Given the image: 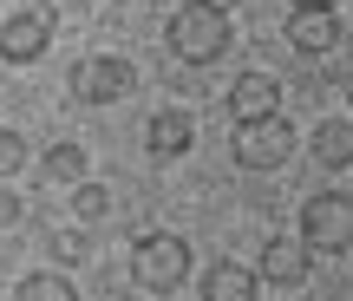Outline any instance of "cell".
Listing matches in <instances>:
<instances>
[{"instance_id":"6da1fadb","label":"cell","mask_w":353,"mask_h":301,"mask_svg":"<svg viewBox=\"0 0 353 301\" xmlns=\"http://www.w3.org/2000/svg\"><path fill=\"white\" fill-rule=\"evenodd\" d=\"M52 33H59V7L52 0H0V59L7 66L46 59Z\"/></svg>"},{"instance_id":"7a4b0ae2","label":"cell","mask_w":353,"mask_h":301,"mask_svg":"<svg viewBox=\"0 0 353 301\" xmlns=\"http://www.w3.org/2000/svg\"><path fill=\"white\" fill-rule=\"evenodd\" d=\"M170 52L190 66H210L229 52V0H190L170 13Z\"/></svg>"},{"instance_id":"3957f363","label":"cell","mask_w":353,"mask_h":301,"mask_svg":"<svg viewBox=\"0 0 353 301\" xmlns=\"http://www.w3.org/2000/svg\"><path fill=\"white\" fill-rule=\"evenodd\" d=\"M131 275H138V289H151V295L183 289V275H190V242L170 236V229H144V236L131 242Z\"/></svg>"},{"instance_id":"277c9868","label":"cell","mask_w":353,"mask_h":301,"mask_svg":"<svg viewBox=\"0 0 353 301\" xmlns=\"http://www.w3.org/2000/svg\"><path fill=\"white\" fill-rule=\"evenodd\" d=\"M72 99L79 105H118V99H131L138 92V66L131 59H118V52H85V59L72 66Z\"/></svg>"},{"instance_id":"5b68a950","label":"cell","mask_w":353,"mask_h":301,"mask_svg":"<svg viewBox=\"0 0 353 301\" xmlns=\"http://www.w3.org/2000/svg\"><path fill=\"white\" fill-rule=\"evenodd\" d=\"M236 164L242 171H281V164H288V150H294V125L288 118H249V125H236Z\"/></svg>"},{"instance_id":"8992f818","label":"cell","mask_w":353,"mask_h":301,"mask_svg":"<svg viewBox=\"0 0 353 301\" xmlns=\"http://www.w3.org/2000/svg\"><path fill=\"white\" fill-rule=\"evenodd\" d=\"M301 242L307 249H353V197L321 190L301 203Z\"/></svg>"},{"instance_id":"52a82bcc","label":"cell","mask_w":353,"mask_h":301,"mask_svg":"<svg viewBox=\"0 0 353 301\" xmlns=\"http://www.w3.org/2000/svg\"><path fill=\"white\" fill-rule=\"evenodd\" d=\"M288 46L307 52V59L334 52V46H341V13H334V7H294L288 13Z\"/></svg>"},{"instance_id":"ba28073f","label":"cell","mask_w":353,"mask_h":301,"mask_svg":"<svg viewBox=\"0 0 353 301\" xmlns=\"http://www.w3.org/2000/svg\"><path fill=\"white\" fill-rule=\"evenodd\" d=\"M275 72H242L236 86H229V112H236V125H249V118H275Z\"/></svg>"},{"instance_id":"9c48e42d","label":"cell","mask_w":353,"mask_h":301,"mask_svg":"<svg viewBox=\"0 0 353 301\" xmlns=\"http://www.w3.org/2000/svg\"><path fill=\"white\" fill-rule=\"evenodd\" d=\"M196 144V118L190 112H157L151 125H144V150H151V157H183V150Z\"/></svg>"},{"instance_id":"30bf717a","label":"cell","mask_w":353,"mask_h":301,"mask_svg":"<svg viewBox=\"0 0 353 301\" xmlns=\"http://www.w3.org/2000/svg\"><path fill=\"white\" fill-rule=\"evenodd\" d=\"M307 242H288V236H275V242H268V249H262V269H255V275H262V282H275V289H301V282H307Z\"/></svg>"},{"instance_id":"8fae6325","label":"cell","mask_w":353,"mask_h":301,"mask_svg":"<svg viewBox=\"0 0 353 301\" xmlns=\"http://www.w3.org/2000/svg\"><path fill=\"white\" fill-rule=\"evenodd\" d=\"M255 289H262V275L242 262H210L203 269V301H255Z\"/></svg>"},{"instance_id":"7c38bea8","label":"cell","mask_w":353,"mask_h":301,"mask_svg":"<svg viewBox=\"0 0 353 301\" xmlns=\"http://www.w3.org/2000/svg\"><path fill=\"white\" fill-rule=\"evenodd\" d=\"M307 150H314L327 171H347V164H353V118H327V125H314Z\"/></svg>"},{"instance_id":"4fadbf2b","label":"cell","mask_w":353,"mask_h":301,"mask_svg":"<svg viewBox=\"0 0 353 301\" xmlns=\"http://www.w3.org/2000/svg\"><path fill=\"white\" fill-rule=\"evenodd\" d=\"M39 177H52V184H85V150L79 144H52L46 157H39Z\"/></svg>"},{"instance_id":"5bb4252c","label":"cell","mask_w":353,"mask_h":301,"mask_svg":"<svg viewBox=\"0 0 353 301\" xmlns=\"http://www.w3.org/2000/svg\"><path fill=\"white\" fill-rule=\"evenodd\" d=\"M13 301H79L72 282L59 275V269H39V275H26L20 289H13Z\"/></svg>"},{"instance_id":"9a60e30c","label":"cell","mask_w":353,"mask_h":301,"mask_svg":"<svg viewBox=\"0 0 353 301\" xmlns=\"http://www.w3.org/2000/svg\"><path fill=\"white\" fill-rule=\"evenodd\" d=\"M72 216L79 223H105L112 216V190L105 184H72Z\"/></svg>"},{"instance_id":"2e32d148","label":"cell","mask_w":353,"mask_h":301,"mask_svg":"<svg viewBox=\"0 0 353 301\" xmlns=\"http://www.w3.org/2000/svg\"><path fill=\"white\" fill-rule=\"evenodd\" d=\"M20 164H26V138H20V131H7V125H0V177H13Z\"/></svg>"},{"instance_id":"e0dca14e","label":"cell","mask_w":353,"mask_h":301,"mask_svg":"<svg viewBox=\"0 0 353 301\" xmlns=\"http://www.w3.org/2000/svg\"><path fill=\"white\" fill-rule=\"evenodd\" d=\"M46 249L59 255V262H85V249H92V242H85V236H46Z\"/></svg>"},{"instance_id":"ac0fdd59","label":"cell","mask_w":353,"mask_h":301,"mask_svg":"<svg viewBox=\"0 0 353 301\" xmlns=\"http://www.w3.org/2000/svg\"><path fill=\"white\" fill-rule=\"evenodd\" d=\"M20 210H26V203H20V197H13V190H7V184H0V229H13V223H20Z\"/></svg>"},{"instance_id":"d6986e66","label":"cell","mask_w":353,"mask_h":301,"mask_svg":"<svg viewBox=\"0 0 353 301\" xmlns=\"http://www.w3.org/2000/svg\"><path fill=\"white\" fill-rule=\"evenodd\" d=\"M294 7H334V0H294Z\"/></svg>"},{"instance_id":"ffe728a7","label":"cell","mask_w":353,"mask_h":301,"mask_svg":"<svg viewBox=\"0 0 353 301\" xmlns=\"http://www.w3.org/2000/svg\"><path fill=\"white\" fill-rule=\"evenodd\" d=\"M347 99H353V86H347Z\"/></svg>"}]
</instances>
